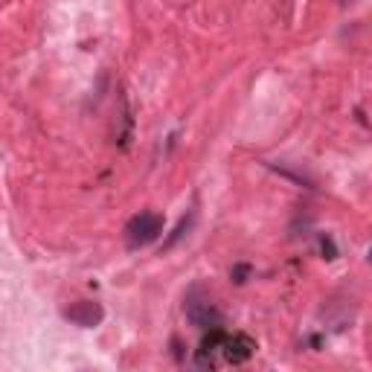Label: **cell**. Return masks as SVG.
Segmentation results:
<instances>
[{
	"label": "cell",
	"mask_w": 372,
	"mask_h": 372,
	"mask_svg": "<svg viewBox=\"0 0 372 372\" xmlns=\"http://www.w3.org/2000/svg\"><path fill=\"white\" fill-rule=\"evenodd\" d=\"M230 277H233V282H247V277H251V265H236L233 270H230Z\"/></svg>",
	"instance_id": "7"
},
{
	"label": "cell",
	"mask_w": 372,
	"mask_h": 372,
	"mask_svg": "<svg viewBox=\"0 0 372 372\" xmlns=\"http://www.w3.org/2000/svg\"><path fill=\"white\" fill-rule=\"evenodd\" d=\"M61 314H64V320H70V323L79 329H96L105 320V308L96 300H79V303L67 306Z\"/></svg>",
	"instance_id": "4"
},
{
	"label": "cell",
	"mask_w": 372,
	"mask_h": 372,
	"mask_svg": "<svg viewBox=\"0 0 372 372\" xmlns=\"http://www.w3.org/2000/svg\"><path fill=\"white\" fill-rule=\"evenodd\" d=\"M320 253H323V259H337V247L329 236H320Z\"/></svg>",
	"instance_id": "6"
},
{
	"label": "cell",
	"mask_w": 372,
	"mask_h": 372,
	"mask_svg": "<svg viewBox=\"0 0 372 372\" xmlns=\"http://www.w3.org/2000/svg\"><path fill=\"white\" fill-rule=\"evenodd\" d=\"M184 311H186V320L192 326H198L201 332H210V329H221L224 326V317L215 308V303L210 296L201 294V288H192L184 300Z\"/></svg>",
	"instance_id": "2"
},
{
	"label": "cell",
	"mask_w": 372,
	"mask_h": 372,
	"mask_svg": "<svg viewBox=\"0 0 372 372\" xmlns=\"http://www.w3.org/2000/svg\"><path fill=\"white\" fill-rule=\"evenodd\" d=\"M256 352V340L247 337L241 332L230 335L224 329H210L201 340L195 364L201 369H218V366H239L244 361H251Z\"/></svg>",
	"instance_id": "1"
},
{
	"label": "cell",
	"mask_w": 372,
	"mask_h": 372,
	"mask_svg": "<svg viewBox=\"0 0 372 372\" xmlns=\"http://www.w3.org/2000/svg\"><path fill=\"white\" fill-rule=\"evenodd\" d=\"M192 227H195V212H186V215L181 218V224L175 227V233H172V236L163 241V251H172V247H175L184 236H189V230H192Z\"/></svg>",
	"instance_id": "5"
},
{
	"label": "cell",
	"mask_w": 372,
	"mask_h": 372,
	"mask_svg": "<svg viewBox=\"0 0 372 372\" xmlns=\"http://www.w3.org/2000/svg\"><path fill=\"white\" fill-rule=\"evenodd\" d=\"M163 227H166V221H163L160 212H140V215H134L126 224L128 251H140V247H148L152 241H157Z\"/></svg>",
	"instance_id": "3"
}]
</instances>
